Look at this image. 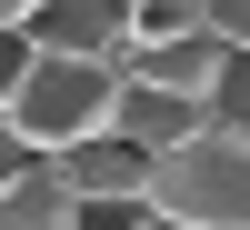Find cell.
Listing matches in <instances>:
<instances>
[{
  "label": "cell",
  "mask_w": 250,
  "mask_h": 230,
  "mask_svg": "<svg viewBox=\"0 0 250 230\" xmlns=\"http://www.w3.org/2000/svg\"><path fill=\"white\" fill-rule=\"evenodd\" d=\"M130 230H170V220H150V210H130Z\"/></svg>",
  "instance_id": "obj_13"
},
{
  "label": "cell",
  "mask_w": 250,
  "mask_h": 230,
  "mask_svg": "<svg viewBox=\"0 0 250 230\" xmlns=\"http://www.w3.org/2000/svg\"><path fill=\"white\" fill-rule=\"evenodd\" d=\"M40 10V0H0V30H20V20H30Z\"/></svg>",
  "instance_id": "obj_12"
},
{
  "label": "cell",
  "mask_w": 250,
  "mask_h": 230,
  "mask_svg": "<svg viewBox=\"0 0 250 230\" xmlns=\"http://www.w3.org/2000/svg\"><path fill=\"white\" fill-rule=\"evenodd\" d=\"M220 40H160V50H120V80H140V90H170V100H200L210 110V80H220Z\"/></svg>",
  "instance_id": "obj_5"
},
{
  "label": "cell",
  "mask_w": 250,
  "mask_h": 230,
  "mask_svg": "<svg viewBox=\"0 0 250 230\" xmlns=\"http://www.w3.org/2000/svg\"><path fill=\"white\" fill-rule=\"evenodd\" d=\"M20 40L40 60H120L130 50V0H40L20 20Z\"/></svg>",
  "instance_id": "obj_4"
},
{
  "label": "cell",
  "mask_w": 250,
  "mask_h": 230,
  "mask_svg": "<svg viewBox=\"0 0 250 230\" xmlns=\"http://www.w3.org/2000/svg\"><path fill=\"white\" fill-rule=\"evenodd\" d=\"M110 130L130 140V150H180L190 130H210V110L200 100H170V90H140V80H120V100H110Z\"/></svg>",
  "instance_id": "obj_6"
},
{
  "label": "cell",
  "mask_w": 250,
  "mask_h": 230,
  "mask_svg": "<svg viewBox=\"0 0 250 230\" xmlns=\"http://www.w3.org/2000/svg\"><path fill=\"white\" fill-rule=\"evenodd\" d=\"M140 210L170 230H250V140L240 130H190L180 150L150 160Z\"/></svg>",
  "instance_id": "obj_1"
},
{
  "label": "cell",
  "mask_w": 250,
  "mask_h": 230,
  "mask_svg": "<svg viewBox=\"0 0 250 230\" xmlns=\"http://www.w3.org/2000/svg\"><path fill=\"white\" fill-rule=\"evenodd\" d=\"M30 60H40V50H30V40H20V30H0V100H10V90H20V80H30Z\"/></svg>",
  "instance_id": "obj_11"
},
{
  "label": "cell",
  "mask_w": 250,
  "mask_h": 230,
  "mask_svg": "<svg viewBox=\"0 0 250 230\" xmlns=\"http://www.w3.org/2000/svg\"><path fill=\"white\" fill-rule=\"evenodd\" d=\"M160 40H200V0H130V50Z\"/></svg>",
  "instance_id": "obj_8"
},
{
  "label": "cell",
  "mask_w": 250,
  "mask_h": 230,
  "mask_svg": "<svg viewBox=\"0 0 250 230\" xmlns=\"http://www.w3.org/2000/svg\"><path fill=\"white\" fill-rule=\"evenodd\" d=\"M210 130H240V140H250V50L220 60V80H210Z\"/></svg>",
  "instance_id": "obj_9"
},
{
  "label": "cell",
  "mask_w": 250,
  "mask_h": 230,
  "mask_svg": "<svg viewBox=\"0 0 250 230\" xmlns=\"http://www.w3.org/2000/svg\"><path fill=\"white\" fill-rule=\"evenodd\" d=\"M110 100H120V60H30V80L0 100V130L30 160H60L110 130Z\"/></svg>",
  "instance_id": "obj_2"
},
{
  "label": "cell",
  "mask_w": 250,
  "mask_h": 230,
  "mask_svg": "<svg viewBox=\"0 0 250 230\" xmlns=\"http://www.w3.org/2000/svg\"><path fill=\"white\" fill-rule=\"evenodd\" d=\"M50 180L70 190V210H140V190H150V150H130L120 130H100V140H80V150H60Z\"/></svg>",
  "instance_id": "obj_3"
},
{
  "label": "cell",
  "mask_w": 250,
  "mask_h": 230,
  "mask_svg": "<svg viewBox=\"0 0 250 230\" xmlns=\"http://www.w3.org/2000/svg\"><path fill=\"white\" fill-rule=\"evenodd\" d=\"M70 190L50 180V160H30L20 180H0V230H70Z\"/></svg>",
  "instance_id": "obj_7"
},
{
  "label": "cell",
  "mask_w": 250,
  "mask_h": 230,
  "mask_svg": "<svg viewBox=\"0 0 250 230\" xmlns=\"http://www.w3.org/2000/svg\"><path fill=\"white\" fill-rule=\"evenodd\" d=\"M200 30L220 50H250V0H200Z\"/></svg>",
  "instance_id": "obj_10"
}]
</instances>
